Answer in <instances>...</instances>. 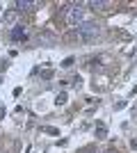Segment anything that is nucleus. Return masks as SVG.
<instances>
[{"label": "nucleus", "instance_id": "1", "mask_svg": "<svg viewBox=\"0 0 137 153\" xmlns=\"http://www.w3.org/2000/svg\"><path fill=\"white\" fill-rule=\"evenodd\" d=\"M62 14H64V21H66V25H73V27H78L80 23H85V9H82V5H80V2L66 5L64 9H62Z\"/></svg>", "mask_w": 137, "mask_h": 153}, {"label": "nucleus", "instance_id": "2", "mask_svg": "<svg viewBox=\"0 0 137 153\" xmlns=\"http://www.w3.org/2000/svg\"><path fill=\"white\" fill-rule=\"evenodd\" d=\"M101 34V25L94 23V21H85V23H80L76 30H73V37H78L80 41H91V39H96Z\"/></svg>", "mask_w": 137, "mask_h": 153}, {"label": "nucleus", "instance_id": "3", "mask_svg": "<svg viewBox=\"0 0 137 153\" xmlns=\"http://www.w3.org/2000/svg\"><path fill=\"white\" fill-rule=\"evenodd\" d=\"M16 12H32L34 7H37V2H27V0H19V2H16Z\"/></svg>", "mask_w": 137, "mask_h": 153}, {"label": "nucleus", "instance_id": "4", "mask_svg": "<svg viewBox=\"0 0 137 153\" xmlns=\"http://www.w3.org/2000/svg\"><path fill=\"white\" fill-rule=\"evenodd\" d=\"M12 39H14V41H21V39H25V30H23V25H14V30H12Z\"/></svg>", "mask_w": 137, "mask_h": 153}, {"label": "nucleus", "instance_id": "5", "mask_svg": "<svg viewBox=\"0 0 137 153\" xmlns=\"http://www.w3.org/2000/svg\"><path fill=\"white\" fill-rule=\"evenodd\" d=\"M89 7L91 9H105V7H110V2H105V0H91Z\"/></svg>", "mask_w": 137, "mask_h": 153}, {"label": "nucleus", "instance_id": "6", "mask_svg": "<svg viewBox=\"0 0 137 153\" xmlns=\"http://www.w3.org/2000/svg\"><path fill=\"white\" fill-rule=\"evenodd\" d=\"M55 103H57V105H64V103H66V94H57Z\"/></svg>", "mask_w": 137, "mask_h": 153}, {"label": "nucleus", "instance_id": "7", "mask_svg": "<svg viewBox=\"0 0 137 153\" xmlns=\"http://www.w3.org/2000/svg\"><path fill=\"white\" fill-rule=\"evenodd\" d=\"M96 135H98V137H105V135H107V130H105V128H103V126H98V130H96Z\"/></svg>", "mask_w": 137, "mask_h": 153}, {"label": "nucleus", "instance_id": "8", "mask_svg": "<svg viewBox=\"0 0 137 153\" xmlns=\"http://www.w3.org/2000/svg\"><path fill=\"white\" fill-rule=\"evenodd\" d=\"M82 153H96V151H94V149H85Z\"/></svg>", "mask_w": 137, "mask_h": 153}, {"label": "nucleus", "instance_id": "9", "mask_svg": "<svg viewBox=\"0 0 137 153\" xmlns=\"http://www.w3.org/2000/svg\"><path fill=\"white\" fill-rule=\"evenodd\" d=\"M105 153H117V151H114V149H110V151H105Z\"/></svg>", "mask_w": 137, "mask_h": 153}]
</instances>
